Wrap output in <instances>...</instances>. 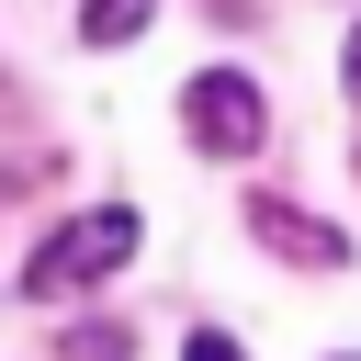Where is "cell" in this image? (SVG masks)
Wrapping results in <instances>:
<instances>
[{
	"label": "cell",
	"instance_id": "obj_8",
	"mask_svg": "<svg viewBox=\"0 0 361 361\" xmlns=\"http://www.w3.org/2000/svg\"><path fill=\"white\" fill-rule=\"evenodd\" d=\"M338 361H361V350H338Z\"/></svg>",
	"mask_w": 361,
	"mask_h": 361
},
{
	"label": "cell",
	"instance_id": "obj_3",
	"mask_svg": "<svg viewBox=\"0 0 361 361\" xmlns=\"http://www.w3.org/2000/svg\"><path fill=\"white\" fill-rule=\"evenodd\" d=\"M248 237L271 248V259H293V271H350V226H327V214H305V203H282V192H248Z\"/></svg>",
	"mask_w": 361,
	"mask_h": 361
},
{
	"label": "cell",
	"instance_id": "obj_4",
	"mask_svg": "<svg viewBox=\"0 0 361 361\" xmlns=\"http://www.w3.org/2000/svg\"><path fill=\"white\" fill-rule=\"evenodd\" d=\"M147 23H158V0H79V45H102V56L135 45Z\"/></svg>",
	"mask_w": 361,
	"mask_h": 361
},
{
	"label": "cell",
	"instance_id": "obj_7",
	"mask_svg": "<svg viewBox=\"0 0 361 361\" xmlns=\"http://www.w3.org/2000/svg\"><path fill=\"white\" fill-rule=\"evenodd\" d=\"M338 79H350V102H361V23H350V45H338Z\"/></svg>",
	"mask_w": 361,
	"mask_h": 361
},
{
	"label": "cell",
	"instance_id": "obj_5",
	"mask_svg": "<svg viewBox=\"0 0 361 361\" xmlns=\"http://www.w3.org/2000/svg\"><path fill=\"white\" fill-rule=\"evenodd\" d=\"M56 361H135V327H124V316H79V327L56 338Z\"/></svg>",
	"mask_w": 361,
	"mask_h": 361
},
{
	"label": "cell",
	"instance_id": "obj_1",
	"mask_svg": "<svg viewBox=\"0 0 361 361\" xmlns=\"http://www.w3.org/2000/svg\"><path fill=\"white\" fill-rule=\"evenodd\" d=\"M135 248H147V214L135 203H79V214H56L45 237H34V259H23V305H68V293H102L113 271H135Z\"/></svg>",
	"mask_w": 361,
	"mask_h": 361
},
{
	"label": "cell",
	"instance_id": "obj_6",
	"mask_svg": "<svg viewBox=\"0 0 361 361\" xmlns=\"http://www.w3.org/2000/svg\"><path fill=\"white\" fill-rule=\"evenodd\" d=\"M180 361H248V350H237V327H192V350H180Z\"/></svg>",
	"mask_w": 361,
	"mask_h": 361
},
{
	"label": "cell",
	"instance_id": "obj_2",
	"mask_svg": "<svg viewBox=\"0 0 361 361\" xmlns=\"http://www.w3.org/2000/svg\"><path fill=\"white\" fill-rule=\"evenodd\" d=\"M180 135H192L203 158H259V135H271L259 79H248V68H192V79H180Z\"/></svg>",
	"mask_w": 361,
	"mask_h": 361
}]
</instances>
